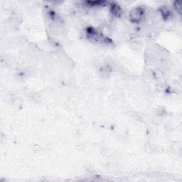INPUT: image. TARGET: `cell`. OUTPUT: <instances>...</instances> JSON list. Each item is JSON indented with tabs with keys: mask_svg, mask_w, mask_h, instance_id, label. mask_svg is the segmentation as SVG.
<instances>
[{
	"mask_svg": "<svg viewBox=\"0 0 182 182\" xmlns=\"http://www.w3.org/2000/svg\"><path fill=\"white\" fill-rule=\"evenodd\" d=\"M88 36L89 37L90 39L95 40L97 41V42L100 43H108L110 44L112 43V41L108 38L106 36H103L102 33H98L97 31H95L94 28H89L87 31Z\"/></svg>",
	"mask_w": 182,
	"mask_h": 182,
	"instance_id": "6da1fadb",
	"label": "cell"
},
{
	"mask_svg": "<svg viewBox=\"0 0 182 182\" xmlns=\"http://www.w3.org/2000/svg\"><path fill=\"white\" fill-rule=\"evenodd\" d=\"M144 10L142 7H137L130 12V20L133 23H139L141 22L144 16Z\"/></svg>",
	"mask_w": 182,
	"mask_h": 182,
	"instance_id": "7a4b0ae2",
	"label": "cell"
},
{
	"mask_svg": "<svg viewBox=\"0 0 182 182\" xmlns=\"http://www.w3.org/2000/svg\"><path fill=\"white\" fill-rule=\"evenodd\" d=\"M110 11H111L112 14L113 15V17H119L122 14V9L120 8V7H119L118 4H115V3L111 4Z\"/></svg>",
	"mask_w": 182,
	"mask_h": 182,
	"instance_id": "3957f363",
	"label": "cell"
},
{
	"mask_svg": "<svg viewBox=\"0 0 182 182\" xmlns=\"http://www.w3.org/2000/svg\"><path fill=\"white\" fill-rule=\"evenodd\" d=\"M105 3H106L105 2H102V1L88 2V4H89L90 6H100V5H102Z\"/></svg>",
	"mask_w": 182,
	"mask_h": 182,
	"instance_id": "277c9868",
	"label": "cell"
},
{
	"mask_svg": "<svg viewBox=\"0 0 182 182\" xmlns=\"http://www.w3.org/2000/svg\"><path fill=\"white\" fill-rule=\"evenodd\" d=\"M174 7L176 11L179 13H181V2H174Z\"/></svg>",
	"mask_w": 182,
	"mask_h": 182,
	"instance_id": "5b68a950",
	"label": "cell"
}]
</instances>
